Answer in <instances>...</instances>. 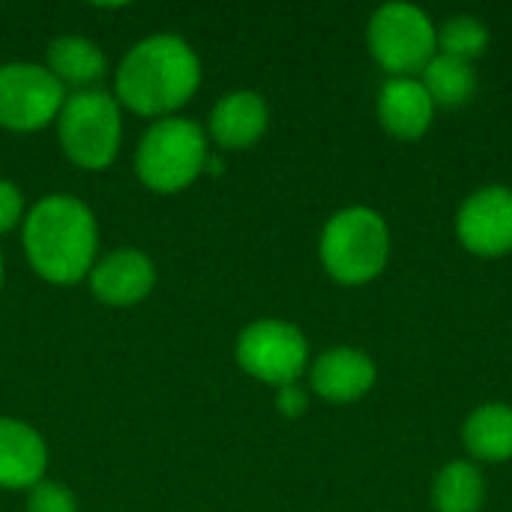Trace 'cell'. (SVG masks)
<instances>
[{
  "instance_id": "1",
  "label": "cell",
  "mask_w": 512,
  "mask_h": 512,
  "mask_svg": "<svg viewBox=\"0 0 512 512\" xmlns=\"http://www.w3.org/2000/svg\"><path fill=\"white\" fill-rule=\"evenodd\" d=\"M201 87V60L177 33H153L135 42L117 66L114 99L132 114L174 117Z\"/></svg>"
},
{
  "instance_id": "2",
  "label": "cell",
  "mask_w": 512,
  "mask_h": 512,
  "mask_svg": "<svg viewBox=\"0 0 512 512\" xmlns=\"http://www.w3.org/2000/svg\"><path fill=\"white\" fill-rule=\"evenodd\" d=\"M24 255L51 285H75L90 276L99 249L93 210L72 195H45L24 216Z\"/></svg>"
},
{
  "instance_id": "3",
  "label": "cell",
  "mask_w": 512,
  "mask_h": 512,
  "mask_svg": "<svg viewBox=\"0 0 512 512\" xmlns=\"http://www.w3.org/2000/svg\"><path fill=\"white\" fill-rule=\"evenodd\" d=\"M210 162L207 132L189 117H162L147 126L135 147V174L156 195L192 186Z\"/></svg>"
},
{
  "instance_id": "4",
  "label": "cell",
  "mask_w": 512,
  "mask_h": 512,
  "mask_svg": "<svg viewBox=\"0 0 512 512\" xmlns=\"http://www.w3.org/2000/svg\"><path fill=\"white\" fill-rule=\"evenodd\" d=\"M321 264L342 285L372 282L390 258V228L372 207H345L321 231Z\"/></svg>"
},
{
  "instance_id": "5",
  "label": "cell",
  "mask_w": 512,
  "mask_h": 512,
  "mask_svg": "<svg viewBox=\"0 0 512 512\" xmlns=\"http://www.w3.org/2000/svg\"><path fill=\"white\" fill-rule=\"evenodd\" d=\"M57 141L63 156L84 171H105L123 141L120 102L105 90H75L57 114Z\"/></svg>"
},
{
  "instance_id": "6",
  "label": "cell",
  "mask_w": 512,
  "mask_h": 512,
  "mask_svg": "<svg viewBox=\"0 0 512 512\" xmlns=\"http://www.w3.org/2000/svg\"><path fill=\"white\" fill-rule=\"evenodd\" d=\"M369 51L393 78H414L438 54L435 21L411 3H384L369 18Z\"/></svg>"
},
{
  "instance_id": "7",
  "label": "cell",
  "mask_w": 512,
  "mask_h": 512,
  "mask_svg": "<svg viewBox=\"0 0 512 512\" xmlns=\"http://www.w3.org/2000/svg\"><path fill=\"white\" fill-rule=\"evenodd\" d=\"M234 357L246 375L279 390L285 384H297L306 372L309 342L300 327L279 318H261L240 330Z\"/></svg>"
},
{
  "instance_id": "8",
  "label": "cell",
  "mask_w": 512,
  "mask_h": 512,
  "mask_svg": "<svg viewBox=\"0 0 512 512\" xmlns=\"http://www.w3.org/2000/svg\"><path fill=\"white\" fill-rule=\"evenodd\" d=\"M66 102V87L42 63L0 66V129L39 132L57 120Z\"/></svg>"
},
{
  "instance_id": "9",
  "label": "cell",
  "mask_w": 512,
  "mask_h": 512,
  "mask_svg": "<svg viewBox=\"0 0 512 512\" xmlns=\"http://www.w3.org/2000/svg\"><path fill=\"white\" fill-rule=\"evenodd\" d=\"M456 234L468 252L483 258L512 252V189L483 186L468 195L456 216Z\"/></svg>"
},
{
  "instance_id": "10",
  "label": "cell",
  "mask_w": 512,
  "mask_h": 512,
  "mask_svg": "<svg viewBox=\"0 0 512 512\" xmlns=\"http://www.w3.org/2000/svg\"><path fill=\"white\" fill-rule=\"evenodd\" d=\"M90 291L105 306H135L156 288V267L141 249H114L90 270Z\"/></svg>"
},
{
  "instance_id": "11",
  "label": "cell",
  "mask_w": 512,
  "mask_h": 512,
  "mask_svg": "<svg viewBox=\"0 0 512 512\" xmlns=\"http://www.w3.org/2000/svg\"><path fill=\"white\" fill-rule=\"evenodd\" d=\"M378 369L366 351L357 348H330L324 351L309 372L312 390L333 402V405H348L363 399L375 387Z\"/></svg>"
},
{
  "instance_id": "12",
  "label": "cell",
  "mask_w": 512,
  "mask_h": 512,
  "mask_svg": "<svg viewBox=\"0 0 512 512\" xmlns=\"http://www.w3.org/2000/svg\"><path fill=\"white\" fill-rule=\"evenodd\" d=\"M48 444L42 435L15 417H0V489L30 492L45 480Z\"/></svg>"
},
{
  "instance_id": "13",
  "label": "cell",
  "mask_w": 512,
  "mask_h": 512,
  "mask_svg": "<svg viewBox=\"0 0 512 512\" xmlns=\"http://www.w3.org/2000/svg\"><path fill=\"white\" fill-rule=\"evenodd\" d=\"M267 126H270L267 99L255 90H231L213 105L204 132L222 150H246L267 132Z\"/></svg>"
},
{
  "instance_id": "14",
  "label": "cell",
  "mask_w": 512,
  "mask_h": 512,
  "mask_svg": "<svg viewBox=\"0 0 512 512\" xmlns=\"http://www.w3.org/2000/svg\"><path fill=\"white\" fill-rule=\"evenodd\" d=\"M435 117V102L420 78H390L378 93L381 126L402 141H414L429 132Z\"/></svg>"
},
{
  "instance_id": "15",
  "label": "cell",
  "mask_w": 512,
  "mask_h": 512,
  "mask_svg": "<svg viewBox=\"0 0 512 512\" xmlns=\"http://www.w3.org/2000/svg\"><path fill=\"white\" fill-rule=\"evenodd\" d=\"M45 66L63 87L90 90V84H96L105 75L108 60H105V51L99 48V42L78 36V33H66L48 45Z\"/></svg>"
},
{
  "instance_id": "16",
  "label": "cell",
  "mask_w": 512,
  "mask_h": 512,
  "mask_svg": "<svg viewBox=\"0 0 512 512\" xmlns=\"http://www.w3.org/2000/svg\"><path fill=\"white\" fill-rule=\"evenodd\" d=\"M462 441L468 453L480 462L512 459V408L504 402L480 405L462 426Z\"/></svg>"
},
{
  "instance_id": "17",
  "label": "cell",
  "mask_w": 512,
  "mask_h": 512,
  "mask_svg": "<svg viewBox=\"0 0 512 512\" xmlns=\"http://www.w3.org/2000/svg\"><path fill=\"white\" fill-rule=\"evenodd\" d=\"M486 498L483 474L474 462H450L438 471L432 486L435 512H477Z\"/></svg>"
},
{
  "instance_id": "18",
  "label": "cell",
  "mask_w": 512,
  "mask_h": 512,
  "mask_svg": "<svg viewBox=\"0 0 512 512\" xmlns=\"http://www.w3.org/2000/svg\"><path fill=\"white\" fill-rule=\"evenodd\" d=\"M420 81H423L426 93L432 96L435 108H459L477 93L474 66L465 60L447 57V54H435L426 63V69L420 72Z\"/></svg>"
},
{
  "instance_id": "19",
  "label": "cell",
  "mask_w": 512,
  "mask_h": 512,
  "mask_svg": "<svg viewBox=\"0 0 512 512\" xmlns=\"http://www.w3.org/2000/svg\"><path fill=\"white\" fill-rule=\"evenodd\" d=\"M489 45V30L474 15H453L438 27V54L474 63Z\"/></svg>"
},
{
  "instance_id": "20",
  "label": "cell",
  "mask_w": 512,
  "mask_h": 512,
  "mask_svg": "<svg viewBox=\"0 0 512 512\" xmlns=\"http://www.w3.org/2000/svg\"><path fill=\"white\" fill-rule=\"evenodd\" d=\"M27 512H78V501L66 486L42 480L27 492Z\"/></svg>"
},
{
  "instance_id": "21",
  "label": "cell",
  "mask_w": 512,
  "mask_h": 512,
  "mask_svg": "<svg viewBox=\"0 0 512 512\" xmlns=\"http://www.w3.org/2000/svg\"><path fill=\"white\" fill-rule=\"evenodd\" d=\"M24 222V195L12 180H0V234Z\"/></svg>"
},
{
  "instance_id": "22",
  "label": "cell",
  "mask_w": 512,
  "mask_h": 512,
  "mask_svg": "<svg viewBox=\"0 0 512 512\" xmlns=\"http://www.w3.org/2000/svg\"><path fill=\"white\" fill-rule=\"evenodd\" d=\"M276 408L285 417H300L309 408V396H306V390L300 384H285V387L276 390Z\"/></svg>"
},
{
  "instance_id": "23",
  "label": "cell",
  "mask_w": 512,
  "mask_h": 512,
  "mask_svg": "<svg viewBox=\"0 0 512 512\" xmlns=\"http://www.w3.org/2000/svg\"><path fill=\"white\" fill-rule=\"evenodd\" d=\"M0 285H3V252H0Z\"/></svg>"
}]
</instances>
